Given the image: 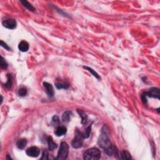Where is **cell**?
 Returning <instances> with one entry per match:
<instances>
[{
	"label": "cell",
	"instance_id": "11",
	"mask_svg": "<svg viewBox=\"0 0 160 160\" xmlns=\"http://www.w3.org/2000/svg\"><path fill=\"white\" fill-rule=\"evenodd\" d=\"M18 48L22 52H26L29 49V44L25 41H22L19 43Z\"/></svg>",
	"mask_w": 160,
	"mask_h": 160
},
{
	"label": "cell",
	"instance_id": "15",
	"mask_svg": "<svg viewBox=\"0 0 160 160\" xmlns=\"http://www.w3.org/2000/svg\"><path fill=\"white\" fill-rule=\"evenodd\" d=\"M21 3H22L23 5L25 8H27L28 10L31 11H34V10H35V8H34L32 4H31V3H29L28 1H21Z\"/></svg>",
	"mask_w": 160,
	"mask_h": 160
},
{
	"label": "cell",
	"instance_id": "19",
	"mask_svg": "<svg viewBox=\"0 0 160 160\" xmlns=\"http://www.w3.org/2000/svg\"><path fill=\"white\" fill-rule=\"evenodd\" d=\"M83 68H85V69H86V70H88V71H90V72L91 73L92 75H93L96 78L100 79V76L98 75V74L96 72L95 70H93V69H91V68L88 67V66H83Z\"/></svg>",
	"mask_w": 160,
	"mask_h": 160
},
{
	"label": "cell",
	"instance_id": "10",
	"mask_svg": "<svg viewBox=\"0 0 160 160\" xmlns=\"http://www.w3.org/2000/svg\"><path fill=\"white\" fill-rule=\"evenodd\" d=\"M67 129L65 126H58L54 131V134L57 136H61L63 135H65Z\"/></svg>",
	"mask_w": 160,
	"mask_h": 160
},
{
	"label": "cell",
	"instance_id": "3",
	"mask_svg": "<svg viewBox=\"0 0 160 160\" xmlns=\"http://www.w3.org/2000/svg\"><path fill=\"white\" fill-rule=\"evenodd\" d=\"M69 152L68 144L66 142H62L60 144L59 149L57 157L56 159L57 160H64L66 159L68 157Z\"/></svg>",
	"mask_w": 160,
	"mask_h": 160
},
{
	"label": "cell",
	"instance_id": "1",
	"mask_svg": "<svg viewBox=\"0 0 160 160\" xmlns=\"http://www.w3.org/2000/svg\"><path fill=\"white\" fill-rule=\"evenodd\" d=\"M98 144L108 156L118 154V149L111 144V141L109 139L108 129L106 126H104L102 130L101 134L99 138Z\"/></svg>",
	"mask_w": 160,
	"mask_h": 160
},
{
	"label": "cell",
	"instance_id": "14",
	"mask_svg": "<svg viewBox=\"0 0 160 160\" xmlns=\"http://www.w3.org/2000/svg\"><path fill=\"white\" fill-rule=\"evenodd\" d=\"M71 116V113L70 111L65 112L62 115V121L64 123H68L70 121Z\"/></svg>",
	"mask_w": 160,
	"mask_h": 160
},
{
	"label": "cell",
	"instance_id": "23",
	"mask_svg": "<svg viewBox=\"0 0 160 160\" xmlns=\"http://www.w3.org/2000/svg\"><path fill=\"white\" fill-rule=\"evenodd\" d=\"M1 46L2 47L4 48H5L6 49H7L8 51H10V48H9V47H8V46L5 43H4L3 42V41H1Z\"/></svg>",
	"mask_w": 160,
	"mask_h": 160
},
{
	"label": "cell",
	"instance_id": "9",
	"mask_svg": "<svg viewBox=\"0 0 160 160\" xmlns=\"http://www.w3.org/2000/svg\"><path fill=\"white\" fill-rule=\"evenodd\" d=\"M56 88L59 90L61 89H68L70 86V85L66 81H63L61 80H57L55 83Z\"/></svg>",
	"mask_w": 160,
	"mask_h": 160
},
{
	"label": "cell",
	"instance_id": "22",
	"mask_svg": "<svg viewBox=\"0 0 160 160\" xmlns=\"http://www.w3.org/2000/svg\"><path fill=\"white\" fill-rule=\"evenodd\" d=\"M1 63H0V65H1V68L3 69H6L8 67V64L6 63L4 58L3 57L1 58Z\"/></svg>",
	"mask_w": 160,
	"mask_h": 160
},
{
	"label": "cell",
	"instance_id": "6",
	"mask_svg": "<svg viewBox=\"0 0 160 160\" xmlns=\"http://www.w3.org/2000/svg\"><path fill=\"white\" fill-rule=\"evenodd\" d=\"M26 153L28 156H30V157L36 158L38 157L40 154V150L38 147L36 146H32L28 148L26 151Z\"/></svg>",
	"mask_w": 160,
	"mask_h": 160
},
{
	"label": "cell",
	"instance_id": "12",
	"mask_svg": "<svg viewBox=\"0 0 160 160\" xmlns=\"http://www.w3.org/2000/svg\"><path fill=\"white\" fill-rule=\"evenodd\" d=\"M26 144H27V141L25 139H20L18 140L17 143H16V146L19 149H23L25 148Z\"/></svg>",
	"mask_w": 160,
	"mask_h": 160
},
{
	"label": "cell",
	"instance_id": "18",
	"mask_svg": "<svg viewBox=\"0 0 160 160\" xmlns=\"http://www.w3.org/2000/svg\"><path fill=\"white\" fill-rule=\"evenodd\" d=\"M78 113H79V114H80V116L81 117L82 123H83V124H85V123H86L87 119H88V116H87V115H86V114L84 113L83 111H80V110H78Z\"/></svg>",
	"mask_w": 160,
	"mask_h": 160
},
{
	"label": "cell",
	"instance_id": "2",
	"mask_svg": "<svg viewBox=\"0 0 160 160\" xmlns=\"http://www.w3.org/2000/svg\"><path fill=\"white\" fill-rule=\"evenodd\" d=\"M101 158V152L97 148H90L83 154V158L86 160H97Z\"/></svg>",
	"mask_w": 160,
	"mask_h": 160
},
{
	"label": "cell",
	"instance_id": "20",
	"mask_svg": "<svg viewBox=\"0 0 160 160\" xmlns=\"http://www.w3.org/2000/svg\"><path fill=\"white\" fill-rule=\"evenodd\" d=\"M91 126L90 125V126H89L88 128H86V130H85V131L84 132V133H81L82 136H83L84 139H85V138H88L89 136H90L91 132Z\"/></svg>",
	"mask_w": 160,
	"mask_h": 160
},
{
	"label": "cell",
	"instance_id": "17",
	"mask_svg": "<svg viewBox=\"0 0 160 160\" xmlns=\"http://www.w3.org/2000/svg\"><path fill=\"white\" fill-rule=\"evenodd\" d=\"M121 157L123 159H131V155L128 151H123L121 153Z\"/></svg>",
	"mask_w": 160,
	"mask_h": 160
},
{
	"label": "cell",
	"instance_id": "21",
	"mask_svg": "<svg viewBox=\"0 0 160 160\" xmlns=\"http://www.w3.org/2000/svg\"><path fill=\"white\" fill-rule=\"evenodd\" d=\"M27 93H28L27 90L24 88H20L19 90V91H18V95H19L21 97L25 96L27 95Z\"/></svg>",
	"mask_w": 160,
	"mask_h": 160
},
{
	"label": "cell",
	"instance_id": "8",
	"mask_svg": "<svg viewBox=\"0 0 160 160\" xmlns=\"http://www.w3.org/2000/svg\"><path fill=\"white\" fill-rule=\"evenodd\" d=\"M43 86L48 95L50 97L53 96L54 95V91L53 86L51 84L47 83V82H44Z\"/></svg>",
	"mask_w": 160,
	"mask_h": 160
},
{
	"label": "cell",
	"instance_id": "4",
	"mask_svg": "<svg viewBox=\"0 0 160 160\" xmlns=\"http://www.w3.org/2000/svg\"><path fill=\"white\" fill-rule=\"evenodd\" d=\"M146 96L150 97V98H155L159 99L160 93L159 90L156 88H152L147 92H145L142 95V100L144 103H146Z\"/></svg>",
	"mask_w": 160,
	"mask_h": 160
},
{
	"label": "cell",
	"instance_id": "24",
	"mask_svg": "<svg viewBox=\"0 0 160 160\" xmlns=\"http://www.w3.org/2000/svg\"><path fill=\"white\" fill-rule=\"evenodd\" d=\"M42 159H48V154L47 151H44L43 153V156L41 158Z\"/></svg>",
	"mask_w": 160,
	"mask_h": 160
},
{
	"label": "cell",
	"instance_id": "5",
	"mask_svg": "<svg viewBox=\"0 0 160 160\" xmlns=\"http://www.w3.org/2000/svg\"><path fill=\"white\" fill-rule=\"evenodd\" d=\"M84 138L82 136L81 132L76 130L75 132V137L72 141V146L74 148H80L83 146Z\"/></svg>",
	"mask_w": 160,
	"mask_h": 160
},
{
	"label": "cell",
	"instance_id": "7",
	"mask_svg": "<svg viewBox=\"0 0 160 160\" xmlns=\"http://www.w3.org/2000/svg\"><path fill=\"white\" fill-rule=\"evenodd\" d=\"M16 21L14 19H6L3 22V25L4 27L9 29H13L16 27Z\"/></svg>",
	"mask_w": 160,
	"mask_h": 160
},
{
	"label": "cell",
	"instance_id": "16",
	"mask_svg": "<svg viewBox=\"0 0 160 160\" xmlns=\"http://www.w3.org/2000/svg\"><path fill=\"white\" fill-rule=\"evenodd\" d=\"M7 78H8V81L5 84V86L8 89H10L11 88V86H12V83H13V78L11 76V75L8 74L7 75Z\"/></svg>",
	"mask_w": 160,
	"mask_h": 160
},
{
	"label": "cell",
	"instance_id": "13",
	"mask_svg": "<svg viewBox=\"0 0 160 160\" xmlns=\"http://www.w3.org/2000/svg\"><path fill=\"white\" fill-rule=\"evenodd\" d=\"M48 148L50 151H53L57 148V144L54 143L51 137H48Z\"/></svg>",
	"mask_w": 160,
	"mask_h": 160
}]
</instances>
